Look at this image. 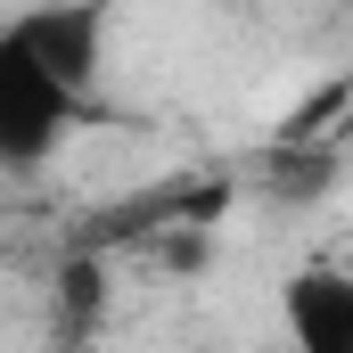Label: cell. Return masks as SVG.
<instances>
[{
	"mask_svg": "<svg viewBox=\"0 0 353 353\" xmlns=\"http://www.w3.org/2000/svg\"><path fill=\"white\" fill-rule=\"evenodd\" d=\"M279 329L304 353H353V271L337 263H304L279 288Z\"/></svg>",
	"mask_w": 353,
	"mask_h": 353,
	"instance_id": "3",
	"label": "cell"
},
{
	"mask_svg": "<svg viewBox=\"0 0 353 353\" xmlns=\"http://www.w3.org/2000/svg\"><path fill=\"white\" fill-rule=\"evenodd\" d=\"M90 304H99V263H66V271H58V321H66L74 337H83Z\"/></svg>",
	"mask_w": 353,
	"mask_h": 353,
	"instance_id": "4",
	"label": "cell"
},
{
	"mask_svg": "<svg viewBox=\"0 0 353 353\" xmlns=\"http://www.w3.org/2000/svg\"><path fill=\"white\" fill-rule=\"evenodd\" d=\"M50 74H66V83L99 90V58H107V0H50V8H33V17H17L8 25Z\"/></svg>",
	"mask_w": 353,
	"mask_h": 353,
	"instance_id": "2",
	"label": "cell"
},
{
	"mask_svg": "<svg viewBox=\"0 0 353 353\" xmlns=\"http://www.w3.org/2000/svg\"><path fill=\"white\" fill-rule=\"evenodd\" d=\"M74 123H83V90L66 83V74H50V66L8 33V41H0V157H8L17 173H33Z\"/></svg>",
	"mask_w": 353,
	"mask_h": 353,
	"instance_id": "1",
	"label": "cell"
}]
</instances>
